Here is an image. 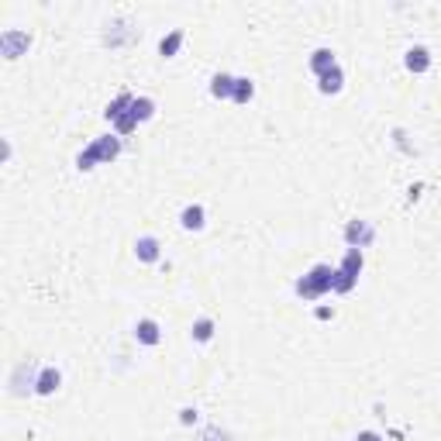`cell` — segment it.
<instances>
[{
    "label": "cell",
    "instance_id": "cell-1",
    "mask_svg": "<svg viewBox=\"0 0 441 441\" xmlns=\"http://www.w3.org/2000/svg\"><path fill=\"white\" fill-rule=\"evenodd\" d=\"M117 156H121V135H103V138H97L90 149H83L76 156V169L90 173L97 163H114Z\"/></svg>",
    "mask_w": 441,
    "mask_h": 441
},
{
    "label": "cell",
    "instance_id": "cell-2",
    "mask_svg": "<svg viewBox=\"0 0 441 441\" xmlns=\"http://www.w3.org/2000/svg\"><path fill=\"white\" fill-rule=\"evenodd\" d=\"M331 283H335V269L331 265H314L307 276H300L297 279V293L303 297V300H317L321 293H328L331 290Z\"/></svg>",
    "mask_w": 441,
    "mask_h": 441
},
{
    "label": "cell",
    "instance_id": "cell-3",
    "mask_svg": "<svg viewBox=\"0 0 441 441\" xmlns=\"http://www.w3.org/2000/svg\"><path fill=\"white\" fill-rule=\"evenodd\" d=\"M372 238H376V228H372L369 221H349V224H345V242H349V249H365V245H372Z\"/></svg>",
    "mask_w": 441,
    "mask_h": 441
},
{
    "label": "cell",
    "instance_id": "cell-4",
    "mask_svg": "<svg viewBox=\"0 0 441 441\" xmlns=\"http://www.w3.org/2000/svg\"><path fill=\"white\" fill-rule=\"evenodd\" d=\"M28 45H31V35H28V31H3V35H0V52H3L7 59L24 56Z\"/></svg>",
    "mask_w": 441,
    "mask_h": 441
},
{
    "label": "cell",
    "instance_id": "cell-5",
    "mask_svg": "<svg viewBox=\"0 0 441 441\" xmlns=\"http://www.w3.org/2000/svg\"><path fill=\"white\" fill-rule=\"evenodd\" d=\"M59 383H63L59 369H56V365H45V369L35 376V393H38V397H52V393L59 390Z\"/></svg>",
    "mask_w": 441,
    "mask_h": 441
},
{
    "label": "cell",
    "instance_id": "cell-6",
    "mask_svg": "<svg viewBox=\"0 0 441 441\" xmlns=\"http://www.w3.org/2000/svg\"><path fill=\"white\" fill-rule=\"evenodd\" d=\"M403 66H407L410 73H428V69H431V52H428L424 45H414V49H407Z\"/></svg>",
    "mask_w": 441,
    "mask_h": 441
},
{
    "label": "cell",
    "instance_id": "cell-7",
    "mask_svg": "<svg viewBox=\"0 0 441 441\" xmlns=\"http://www.w3.org/2000/svg\"><path fill=\"white\" fill-rule=\"evenodd\" d=\"M135 256H138V263H159V256H163V245H159V238H152V235H142V238L135 242Z\"/></svg>",
    "mask_w": 441,
    "mask_h": 441
},
{
    "label": "cell",
    "instance_id": "cell-8",
    "mask_svg": "<svg viewBox=\"0 0 441 441\" xmlns=\"http://www.w3.org/2000/svg\"><path fill=\"white\" fill-rule=\"evenodd\" d=\"M135 342H142V345H159V342H163L159 324H156L152 317H142V321L135 324Z\"/></svg>",
    "mask_w": 441,
    "mask_h": 441
},
{
    "label": "cell",
    "instance_id": "cell-9",
    "mask_svg": "<svg viewBox=\"0 0 441 441\" xmlns=\"http://www.w3.org/2000/svg\"><path fill=\"white\" fill-rule=\"evenodd\" d=\"M179 224H183L186 231H200V228L207 224V214H203V207H200V203H190V207H183V214H179Z\"/></svg>",
    "mask_w": 441,
    "mask_h": 441
},
{
    "label": "cell",
    "instance_id": "cell-10",
    "mask_svg": "<svg viewBox=\"0 0 441 441\" xmlns=\"http://www.w3.org/2000/svg\"><path fill=\"white\" fill-rule=\"evenodd\" d=\"M335 66H338V59H335V52H331V49H314V56H310V69H314L317 76L331 73Z\"/></svg>",
    "mask_w": 441,
    "mask_h": 441
},
{
    "label": "cell",
    "instance_id": "cell-11",
    "mask_svg": "<svg viewBox=\"0 0 441 441\" xmlns=\"http://www.w3.org/2000/svg\"><path fill=\"white\" fill-rule=\"evenodd\" d=\"M131 103H135V97H131V93L124 90V93H117V97H114V100L107 103L103 117H107V121H117L121 114H128V110H131Z\"/></svg>",
    "mask_w": 441,
    "mask_h": 441
},
{
    "label": "cell",
    "instance_id": "cell-12",
    "mask_svg": "<svg viewBox=\"0 0 441 441\" xmlns=\"http://www.w3.org/2000/svg\"><path fill=\"white\" fill-rule=\"evenodd\" d=\"M214 328H217V324H214L210 317H197V321H193V328H190V338H193V342H200V345H207V342L214 338Z\"/></svg>",
    "mask_w": 441,
    "mask_h": 441
},
{
    "label": "cell",
    "instance_id": "cell-13",
    "mask_svg": "<svg viewBox=\"0 0 441 441\" xmlns=\"http://www.w3.org/2000/svg\"><path fill=\"white\" fill-rule=\"evenodd\" d=\"M183 38H186V35H183V28H173V31L159 42V56H163V59H173V56L179 52V45H183Z\"/></svg>",
    "mask_w": 441,
    "mask_h": 441
},
{
    "label": "cell",
    "instance_id": "cell-14",
    "mask_svg": "<svg viewBox=\"0 0 441 441\" xmlns=\"http://www.w3.org/2000/svg\"><path fill=\"white\" fill-rule=\"evenodd\" d=\"M321 83H317V90L321 93H338V90L345 87V73H342V66H335L331 73H324V76H317Z\"/></svg>",
    "mask_w": 441,
    "mask_h": 441
},
{
    "label": "cell",
    "instance_id": "cell-15",
    "mask_svg": "<svg viewBox=\"0 0 441 441\" xmlns=\"http://www.w3.org/2000/svg\"><path fill=\"white\" fill-rule=\"evenodd\" d=\"M131 117L142 124V121H149V117H156V100L152 97H135V103H131Z\"/></svg>",
    "mask_w": 441,
    "mask_h": 441
},
{
    "label": "cell",
    "instance_id": "cell-16",
    "mask_svg": "<svg viewBox=\"0 0 441 441\" xmlns=\"http://www.w3.org/2000/svg\"><path fill=\"white\" fill-rule=\"evenodd\" d=\"M210 93H214L217 100H224V97H235V76H228V73H217V76L210 80Z\"/></svg>",
    "mask_w": 441,
    "mask_h": 441
},
{
    "label": "cell",
    "instance_id": "cell-17",
    "mask_svg": "<svg viewBox=\"0 0 441 441\" xmlns=\"http://www.w3.org/2000/svg\"><path fill=\"white\" fill-rule=\"evenodd\" d=\"M362 263H365V256H362V249H349L345 252V259L338 269H345V272H352L355 279H358V272H362Z\"/></svg>",
    "mask_w": 441,
    "mask_h": 441
},
{
    "label": "cell",
    "instance_id": "cell-18",
    "mask_svg": "<svg viewBox=\"0 0 441 441\" xmlns=\"http://www.w3.org/2000/svg\"><path fill=\"white\" fill-rule=\"evenodd\" d=\"M256 97V87H252V80H245V76H235V103H249Z\"/></svg>",
    "mask_w": 441,
    "mask_h": 441
},
{
    "label": "cell",
    "instance_id": "cell-19",
    "mask_svg": "<svg viewBox=\"0 0 441 441\" xmlns=\"http://www.w3.org/2000/svg\"><path fill=\"white\" fill-rule=\"evenodd\" d=\"M355 283H358V279H355L352 272H345V269H335V283H331V290H335V293H352Z\"/></svg>",
    "mask_w": 441,
    "mask_h": 441
},
{
    "label": "cell",
    "instance_id": "cell-20",
    "mask_svg": "<svg viewBox=\"0 0 441 441\" xmlns=\"http://www.w3.org/2000/svg\"><path fill=\"white\" fill-rule=\"evenodd\" d=\"M114 128H117V135L124 138V135H131V131L138 128V121H135V117H131V110H128V114H121V117L114 121Z\"/></svg>",
    "mask_w": 441,
    "mask_h": 441
},
{
    "label": "cell",
    "instance_id": "cell-21",
    "mask_svg": "<svg viewBox=\"0 0 441 441\" xmlns=\"http://www.w3.org/2000/svg\"><path fill=\"white\" fill-rule=\"evenodd\" d=\"M179 421H183V424H197V410H193V407H183V410H179Z\"/></svg>",
    "mask_w": 441,
    "mask_h": 441
},
{
    "label": "cell",
    "instance_id": "cell-22",
    "mask_svg": "<svg viewBox=\"0 0 441 441\" xmlns=\"http://www.w3.org/2000/svg\"><path fill=\"white\" fill-rule=\"evenodd\" d=\"M335 317V307H317V321H331Z\"/></svg>",
    "mask_w": 441,
    "mask_h": 441
},
{
    "label": "cell",
    "instance_id": "cell-23",
    "mask_svg": "<svg viewBox=\"0 0 441 441\" xmlns=\"http://www.w3.org/2000/svg\"><path fill=\"white\" fill-rule=\"evenodd\" d=\"M355 441H383V435H376V431H358Z\"/></svg>",
    "mask_w": 441,
    "mask_h": 441
}]
</instances>
